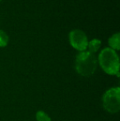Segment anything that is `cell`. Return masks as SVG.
<instances>
[{
	"label": "cell",
	"mask_w": 120,
	"mask_h": 121,
	"mask_svg": "<svg viewBox=\"0 0 120 121\" xmlns=\"http://www.w3.org/2000/svg\"><path fill=\"white\" fill-rule=\"evenodd\" d=\"M97 60L104 73L109 75L119 76V58L115 50L109 47L103 49Z\"/></svg>",
	"instance_id": "obj_1"
},
{
	"label": "cell",
	"mask_w": 120,
	"mask_h": 121,
	"mask_svg": "<svg viewBox=\"0 0 120 121\" xmlns=\"http://www.w3.org/2000/svg\"><path fill=\"white\" fill-rule=\"evenodd\" d=\"M98 60L95 54L90 51H82L76 57L75 68L77 72L83 77L91 76L97 69Z\"/></svg>",
	"instance_id": "obj_2"
},
{
	"label": "cell",
	"mask_w": 120,
	"mask_h": 121,
	"mask_svg": "<svg viewBox=\"0 0 120 121\" xmlns=\"http://www.w3.org/2000/svg\"><path fill=\"white\" fill-rule=\"evenodd\" d=\"M103 107L110 114H116L120 110V88L111 87L105 91L102 98Z\"/></svg>",
	"instance_id": "obj_3"
},
{
	"label": "cell",
	"mask_w": 120,
	"mask_h": 121,
	"mask_svg": "<svg viewBox=\"0 0 120 121\" xmlns=\"http://www.w3.org/2000/svg\"><path fill=\"white\" fill-rule=\"evenodd\" d=\"M69 42L75 49L80 51H85L88 46V38L83 30L80 29H74L69 33Z\"/></svg>",
	"instance_id": "obj_4"
},
{
	"label": "cell",
	"mask_w": 120,
	"mask_h": 121,
	"mask_svg": "<svg viewBox=\"0 0 120 121\" xmlns=\"http://www.w3.org/2000/svg\"><path fill=\"white\" fill-rule=\"evenodd\" d=\"M119 38H120V34L119 32L117 33L114 34L112 35L109 38V48L114 49V50H119L120 49V40H119Z\"/></svg>",
	"instance_id": "obj_5"
},
{
	"label": "cell",
	"mask_w": 120,
	"mask_h": 121,
	"mask_svg": "<svg viewBox=\"0 0 120 121\" xmlns=\"http://www.w3.org/2000/svg\"><path fill=\"white\" fill-rule=\"evenodd\" d=\"M100 45L101 40H98V39H93V40H91V41L88 42V46H87V48L89 49L88 51L95 54V53H96L99 50V49L100 48Z\"/></svg>",
	"instance_id": "obj_6"
},
{
	"label": "cell",
	"mask_w": 120,
	"mask_h": 121,
	"mask_svg": "<svg viewBox=\"0 0 120 121\" xmlns=\"http://www.w3.org/2000/svg\"><path fill=\"white\" fill-rule=\"evenodd\" d=\"M9 41V37L8 34L3 30H0V47H5L8 44Z\"/></svg>",
	"instance_id": "obj_7"
},
{
	"label": "cell",
	"mask_w": 120,
	"mask_h": 121,
	"mask_svg": "<svg viewBox=\"0 0 120 121\" xmlns=\"http://www.w3.org/2000/svg\"><path fill=\"white\" fill-rule=\"evenodd\" d=\"M36 120L37 121H52L50 117L43 110H39L36 113Z\"/></svg>",
	"instance_id": "obj_8"
},
{
	"label": "cell",
	"mask_w": 120,
	"mask_h": 121,
	"mask_svg": "<svg viewBox=\"0 0 120 121\" xmlns=\"http://www.w3.org/2000/svg\"><path fill=\"white\" fill-rule=\"evenodd\" d=\"M0 2H1V0H0Z\"/></svg>",
	"instance_id": "obj_9"
}]
</instances>
